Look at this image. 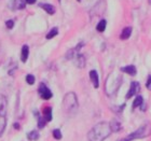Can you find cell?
Instances as JSON below:
<instances>
[{
    "instance_id": "cell-1",
    "label": "cell",
    "mask_w": 151,
    "mask_h": 141,
    "mask_svg": "<svg viewBox=\"0 0 151 141\" xmlns=\"http://www.w3.org/2000/svg\"><path fill=\"white\" fill-rule=\"evenodd\" d=\"M112 130H111L110 124L106 122L98 123L91 129L88 132V140L90 141H104L109 137Z\"/></svg>"
},
{
    "instance_id": "cell-2",
    "label": "cell",
    "mask_w": 151,
    "mask_h": 141,
    "mask_svg": "<svg viewBox=\"0 0 151 141\" xmlns=\"http://www.w3.org/2000/svg\"><path fill=\"white\" fill-rule=\"evenodd\" d=\"M122 82V77L116 72H112L109 74L107 81H106V93L108 95H112L118 92L120 85Z\"/></svg>"
},
{
    "instance_id": "cell-3",
    "label": "cell",
    "mask_w": 151,
    "mask_h": 141,
    "mask_svg": "<svg viewBox=\"0 0 151 141\" xmlns=\"http://www.w3.org/2000/svg\"><path fill=\"white\" fill-rule=\"evenodd\" d=\"M150 134H151V125L150 124H145V125L140 126L136 132L127 135V137H125L124 139H122V140L120 141H133L135 140V139H142L150 136Z\"/></svg>"
},
{
    "instance_id": "cell-4",
    "label": "cell",
    "mask_w": 151,
    "mask_h": 141,
    "mask_svg": "<svg viewBox=\"0 0 151 141\" xmlns=\"http://www.w3.org/2000/svg\"><path fill=\"white\" fill-rule=\"evenodd\" d=\"M63 106L64 109L66 110L67 112H73V111L77 110V108H78V99H77V96H76L75 93H68L65 96Z\"/></svg>"
},
{
    "instance_id": "cell-5",
    "label": "cell",
    "mask_w": 151,
    "mask_h": 141,
    "mask_svg": "<svg viewBox=\"0 0 151 141\" xmlns=\"http://www.w3.org/2000/svg\"><path fill=\"white\" fill-rule=\"evenodd\" d=\"M39 94H40L41 98H43V99H45V100H49V99L53 96L52 92H51L43 83H41L40 87H39Z\"/></svg>"
},
{
    "instance_id": "cell-6",
    "label": "cell",
    "mask_w": 151,
    "mask_h": 141,
    "mask_svg": "<svg viewBox=\"0 0 151 141\" xmlns=\"http://www.w3.org/2000/svg\"><path fill=\"white\" fill-rule=\"evenodd\" d=\"M140 91V85H139L138 82H133L132 84H131V87H129V92H127V94H126V99H129V98L133 97L134 95H136L138 92Z\"/></svg>"
},
{
    "instance_id": "cell-7",
    "label": "cell",
    "mask_w": 151,
    "mask_h": 141,
    "mask_svg": "<svg viewBox=\"0 0 151 141\" xmlns=\"http://www.w3.org/2000/svg\"><path fill=\"white\" fill-rule=\"evenodd\" d=\"M12 6H14V10H22L26 6V1L25 0H13L11 2Z\"/></svg>"
},
{
    "instance_id": "cell-8",
    "label": "cell",
    "mask_w": 151,
    "mask_h": 141,
    "mask_svg": "<svg viewBox=\"0 0 151 141\" xmlns=\"http://www.w3.org/2000/svg\"><path fill=\"white\" fill-rule=\"evenodd\" d=\"M75 64L79 67V68H83L85 65L84 56L81 55V54H77V55L75 56Z\"/></svg>"
},
{
    "instance_id": "cell-9",
    "label": "cell",
    "mask_w": 151,
    "mask_h": 141,
    "mask_svg": "<svg viewBox=\"0 0 151 141\" xmlns=\"http://www.w3.org/2000/svg\"><path fill=\"white\" fill-rule=\"evenodd\" d=\"M6 112V99L3 96H0V116H4Z\"/></svg>"
},
{
    "instance_id": "cell-10",
    "label": "cell",
    "mask_w": 151,
    "mask_h": 141,
    "mask_svg": "<svg viewBox=\"0 0 151 141\" xmlns=\"http://www.w3.org/2000/svg\"><path fill=\"white\" fill-rule=\"evenodd\" d=\"M90 78H91V81H92V83H93V85H94V87L97 88L98 85H99L97 72L95 71V70H91V71H90Z\"/></svg>"
},
{
    "instance_id": "cell-11",
    "label": "cell",
    "mask_w": 151,
    "mask_h": 141,
    "mask_svg": "<svg viewBox=\"0 0 151 141\" xmlns=\"http://www.w3.org/2000/svg\"><path fill=\"white\" fill-rule=\"evenodd\" d=\"M121 71L125 72L129 75H135L137 73V70H136V67L134 65H129V66H125L121 68Z\"/></svg>"
},
{
    "instance_id": "cell-12",
    "label": "cell",
    "mask_w": 151,
    "mask_h": 141,
    "mask_svg": "<svg viewBox=\"0 0 151 141\" xmlns=\"http://www.w3.org/2000/svg\"><path fill=\"white\" fill-rule=\"evenodd\" d=\"M28 55H29L28 45H24L22 47V55H21V59H22L23 63H26V60L28 59Z\"/></svg>"
},
{
    "instance_id": "cell-13",
    "label": "cell",
    "mask_w": 151,
    "mask_h": 141,
    "mask_svg": "<svg viewBox=\"0 0 151 141\" xmlns=\"http://www.w3.org/2000/svg\"><path fill=\"white\" fill-rule=\"evenodd\" d=\"M110 127H111V130H112V132H119L120 129H121V124H120V122L118 121V120L113 119L112 121L110 122Z\"/></svg>"
},
{
    "instance_id": "cell-14",
    "label": "cell",
    "mask_w": 151,
    "mask_h": 141,
    "mask_svg": "<svg viewBox=\"0 0 151 141\" xmlns=\"http://www.w3.org/2000/svg\"><path fill=\"white\" fill-rule=\"evenodd\" d=\"M131 34H132V28H131V27H125V28L122 30V32H121L120 38H121L122 40H126V39H129V38L131 37Z\"/></svg>"
},
{
    "instance_id": "cell-15",
    "label": "cell",
    "mask_w": 151,
    "mask_h": 141,
    "mask_svg": "<svg viewBox=\"0 0 151 141\" xmlns=\"http://www.w3.org/2000/svg\"><path fill=\"white\" fill-rule=\"evenodd\" d=\"M40 6L43 10H45V11H47L49 14H51V15L55 13V9H54V6H52V4H49V3H41Z\"/></svg>"
},
{
    "instance_id": "cell-16",
    "label": "cell",
    "mask_w": 151,
    "mask_h": 141,
    "mask_svg": "<svg viewBox=\"0 0 151 141\" xmlns=\"http://www.w3.org/2000/svg\"><path fill=\"white\" fill-rule=\"evenodd\" d=\"M43 116L45 117L47 122H50L51 120H52V109H51L50 107H47V108L43 109Z\"/></svg>"
},
{
    "instance_id": "cell-17",
    "label": "cell",
    "mask_w": 151,
    "mask_h": 141,
    "mask_svg": "<svg viewBox=\"0 0 151 141\" xmlns=\"http://www.w3.org/2000/svg\"><path fill=\"white\" fill-rule=\"evenodd\" d=\"M142 104H144V98H142L140 95H138V96L135 98L134 102H133V109H135L137 107H142Z\"/></svg>"
},
{
    "instance_id": "cell-18",
    "label": "cell",
    "mask_w": 151,
    "mask_h": 141,
    "mask_svg": "<svg viewBox=\"0 0 151 141\" xmlns=\"http://www.w3.org/2000/svg\"><path fill=\"white\" fill-rule=\"evenodd\" d=\"M27 138H28L30 141L38 140V139H39V132H38L37 130H32V132L27 135Z\"/></svg>"
},
{
    "instance_id": "cell-19",
    "label": "cell",
    "mask_w": 151,
    "mask_h": 141,
    "mask_svg": "<svg viewBox=\"0 0 151 141\" xmlns=\"http://www.w3.org/2000/svg\"><path fill=\"white\" fill-rule=\"evenodd\" d=\"M106 25H107V22L105 21V19H101V22L97 24V27H96V29H97V31L99 32H104L105 29H106Z\"/></svg>"
},
{
    "instance_id": "cell-20",
    "label": "cell",
    "mask_w": 151,
    "mask_h": 141,
    "mask_svg": "<svg viewBox=\"0 0 151 141\" xmlns=\"http://www.w3.org/2000/svg\"><path fill=\"white\" fill-rule=\"evenodd\" d=\"M57 34H58V29H57V28L51 29L50 31H49V34L47 35V39H52V38L55 37Z\"/></svg>"
},
{
    "instance_id": "cell-21",
    "label": "cell",
    "mask_w": 151,
    "mask_h": 141,
    "mask_svg": "<svg viewBox=\"0 0 151 141\" xmlns=\"http://www.w3.org/2000/svg\"><path fill=\"white\" fill-rule=\"evenodd\" d=\"M47 120H45V117H39V119H38V127H39V128H43L44 126H45V124H47Z\"/></svg>"
},
{
    "instance_id": "cell-22",
    "label": "cell",
    "mask_w": 151,
    "mask_h": 141,
    "mask_svg": "<svg viewBox=\"0 0 151 141\" xmlns=\"http://www.w3.org/2000/svg\"><path fill=\"white\" fill-rule=\"evenodd\" d=\"M4 127H6V119L4 116H0V135L3 132Z\"/></svg>"
},
{
    "instance_id": "cell-23",
    "label": "cell",
    "mask_w": 151,
    "mask_h": 141,
    "mask_svg": "<svg viewBox=\"0 0 151 141\" xmlns=\"http://www.w3.org/2000/svg\"><path fill=\"white\" fill-rule=\"evenodd\" d=\"M26 81H27V83L29 85H32L35 83V77L32 74H27L26 75Z\"/></svg>"
},
{
    "instance_id": "cell-24",
    "label": "cell",
    "mask_w": 151,
    "mask_h": 141,
    "mask_svg": "<svg viewBox=\"0 0 151 141\" xmlns=\"http://www.w3.org/2000/svg\"><path fill=\"white\" fill-rule=\"evenodd\" d=\"M53 136H54V138L57 139V140H60V139H62V132H60V129H55V130H53Z\"/></svg>"
},
{
    "instance_id": "cell-25",
    "label": "cell",
    "mask_w": 151,
    "mask_h": 141,
    "mask_svg": "<svg viewBox=\"0 0 151 141\" xmlns=\"http://www.w3.org/2000/svg\"><path fill=\"white\" fill-rule=\"evenodd\" d=\"M6 27H8V28L11 29V28H13V26H14V22H13L12 19H10V21H6Z\"/></svg>"
},
{
    "instance_id": "cell-26",
    "label": "cell",
    "mask_w": 151,
    "mask_h": 141,
    "mask_svg": "<svg viewBox=\"0 0 151 141\" xmlns=\"http://www.w3.org/2000/svg\"><path fill=\"white\" fill-rule=\"evenodd\" d=\"M146 86H147V88H148L149 91H151V75H149L148 81H147V84H146Z\"/></svg>"
},
{
    "instance_id": "cell-27",
    "label": "cell",
    "mask_w": 151,
    "mask_h": 141,
    "mask_svg": "<svg viewBox=\"0 0 151 141\" xmlns=\"http://www.w3.org/2000/svg\"><path fill=\"white\" fill-rule=\"evenodd\" d=\"M26 3H28V4H34L36 2V0H25Z\"/></svg>"
},
{
    "instance_id": "cell-28",
    "label": "cell",
    "mask_w": 151,
    "mask_h": 141,
    "mask_svg": "<svg viewBox=\"0 0 151 141\" xmlns=\"http://www.w3.org/2000/svg\"><path fill=\"white\" fill-rule=\"evenodd\" d=\"M14 128H15V129H19V124H14Z\"/></svg>"
},
{
    "instance_id": "cell-29",
    "label": "cell",
    "mask_w": 151,
    "mask_h": 141,
    "mask_svg": "<svg viewBox=\"0 0 151 141\" xmlns=\"http://www.w3.org/2000/svg\"><path fill=\"white\" fill-rule=\"evenodd\" d=\"M149 2H150V4H151V0H149Z\"/></svg>"
},
{
    "instance_id": "cell-30",
    "label": "cell",
    "mask_w": 151,
    "mask_h": 141,
    "mask_svg": "<svg viewBox=\"0 0 151 141\" xmlns=\"http://www.w3.org/2000/svg\"><path fill=\"white\" fill-rule=\"evenodd\" d=\"M78 1H81V0H78Z\"/></svg>"
},
{
    "instance_id": "cell-31",
    "label": "cell",
    "mask_w": 151,
    "mask_h": 141,
    "mask_svg": "<svg viewBox=\"0 0 151 141\" xmlns=\"http://www.w3.org/2000/svg\"></svg>"
}]
</instances>
